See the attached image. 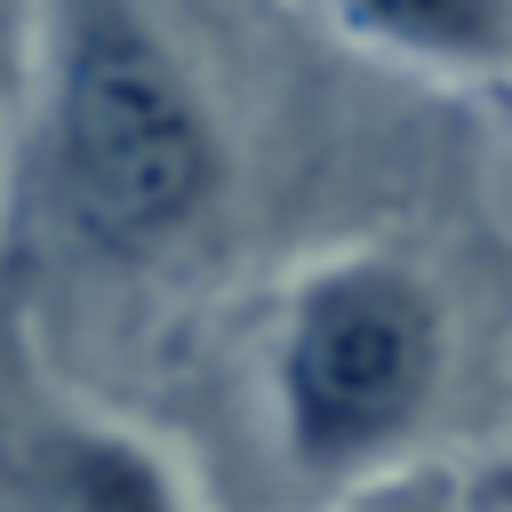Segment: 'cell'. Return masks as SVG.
Returning a JSON list of instances; mask_svg holds the SVG:
<instances>
[{"label": "cell", "mask_w": 512, "mask_h": 512, "mask_svg": "<svg viewBox=\"0 0 512 512\" xmlns=\"http://www.w3.org/2000/svg\"><path fill=\"white\" fill-rule=\"evenodd\" d=\"M240 56L208 0H40L0 104V312L96 392L248 288L264 104Z\"/></svg>", "instance_id": "6da1fadb"}, {"label": "cell", "mask_w": 512, "mask_h": 512, "mask_svg": "<svg viewBox=\"0 0 512 512\" xmlns=\"http://www.w3.org/2000/svg\"><path fill=\"white\" fill-rule=\"evenodd\" d=\"M472 480H480V504H488V512H512V448H504V456H480Z\"/></svg>", "instance_id": "52a82bcc"}, {"label": "cell", "mask_w": 512, "mask_h": 512, "mask_svg": "<svg viewBox=\"0 0 512 512\" xmlns=\"http://www.w3.org/2000/svg\"><path fill=\"white\" fill-rule=\"evenodd\" d=\"M504 344L512 264L448 224L368 216L264 264L168 376L200 392L192 472L216 512H352L424 464H472L464 432Z\"/></svg>", "instance_id": "7a4b0ae2"}, {"label": "cell", "mask_w": 512, "mask_h": 512, "mask_svg": "<svg viewBox=\"0 0 512 512\" xmlns=\"http://www.w3.org/2000/svg\"><path fill=\"white\" fill-rule=\"evenodd\" d=\"M328 48L416 88L496 96L512 80V0H288Z\"/></svg>", "instance_id": "277c9868"}, {"label": "cell", "mask_w": 512, "mask_h": 512, "mask_svg": "<svg viewBox=\"0 0 512 512\" xmlns=\"http://www.w3.org/2000/svg\"><path fill=\"white\" fill-rule=\"evenodd\" d=\"M352 512H488V504H480L472 464H424V472H408V480L360 496Z\"/></svg>", "instance_id": "5b68a950"}, {"label": "cell", "mask_w": 512, "mask_h": 512, "mask_svg": "<svg viewBox=\"0 0 512 512\" xmlns=\"http://www.w3.org/2000/svg\"><path fill=\"white\" fill-rule=\"evenodd\" d=\"M0 512H216L200 472L0 312Z\"/></svg>", "instance_id": "3957f363"}, {"label": "cell", "mask_w": 512, "mask_h": 512, "mask_svg": "<svg viewBox=\"0 0 512 512\" xmlns=\"http://www.w3.org/2000/svg\"><path fill=\"white\" fill-rule=\"evenodd\" d=\"M488 112H496V120H504V128H512V80H504V88H496V96H488Z\"/></svg>", "instance_id": "ba28073f"}, {"label": "cell", "mask_w": 512, "mask_h": 512, "mask_svg": "<svg viewBox=\"0 0 512 512\" xmlns=\"http://www.w3.org/2000/svg\"><path fill=\"white\" fill-rule=\"evenodd\" d=\"M32 24H40V0H0V104L16 96V72H24V48H32Z\"/></svg>", "instance_id": "8992f818"}]
</instances>
